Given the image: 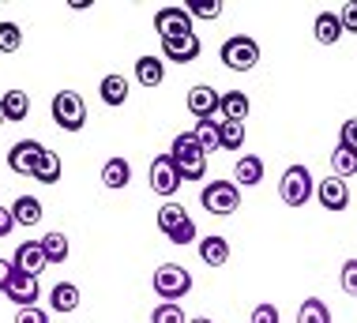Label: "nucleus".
Instances as JSON below:
<instances>
[{
	"mask_svg": "<svg viewBox=\"0 0 357 323\" xmlns=\"http://www.w3.org/2000/svg\"><path fill=\"white\" fill-rule=\"evenodd\" d=\"M61 173H64L61 154L45 151V154H42V162H38V170H34V181H42V184H56V181H61Z\"/></svg>",
	"mask_w": 357,
	"mask_h": 323,
	"instance_id": "obj_27",
	"label": "nucleus"
},
{
	"mask_svg": "<svg viewBox=\"0 0 357 323\" xmlns=\"http://www.w3.org/2000/svg\"><path fill=\"white\" fill-rule=\"evenodd\" d=\"M19 45H23V31H19V23L4 19V23H0V53H15Z\"/></svg>",
	"mask_w": 357,
	"mask_h": 323,
	"instance_id": "obj_33",
	"label": "nucleus"
},
{
	"mask_svg": "<svg viewBox=\"0 0 357 323\" xmlns=\"http://www.w3.org/2000/svg\"><path fill=\"white\" fill-rule=\"evenodd\" d=\"M339 19H342V31H350V34H357V0H350V4H342V12H339Z\"/></svg>",
	"mask_w": 357,
	"mask_h": 323,
	"instance_id": "obj_39",
	"label": "nucleus"
},
{
	"mask_svg": "<svg viewBox=\"0 0 357 323\" xmlns=\"http://www.w3.org/2000/svg\"><path fill=\"white\" fill-rule=\"evenodd\" d=\"M12 230H15V214H12V207H0V237H8Z\"/></svg>",
	"mask_w": 357,
	"mask_h": 323,
	"instance_id": "obj_40",
	"label": "nucleus"
},
{
	"mask_svg": "<svg viewBox=\"0 0 357 323\" xmlns=\"http://www.w3.org/2000/svg\"><path fill=\"white\" fill-rule=\"evenodd\" d=\"M199 260H204L207 267H226V263H229V241L218 237V233L204 237V241H199Z\"/></svg>",
	"mask_w": 357,
	"mask_h": 323,
	"instance_id": "obj_16",
	"label": "nucleus"
},
{
	"mask_svg": "<svg viewBox=\"0 0 357 323\" xmlns=\"http://www.w3.org/2000/svg\"><path fill=\"white\" fill-rule=\"evenodd\" d=\"M154 31H158V38L166 42V38L196 34V27H192V15L185 12V8H181V4H169V8H158V12H154Z\"/></svg>",
	"mask_w": 357,
	"mask_h": 323,
	"instance_id": "obj_8",
	"label": "nucleus"
},
{
	"mask_svg": "<svg viewBox=\"0 0 357 323\" xmlns=\"http://www.w3.org/2000/svg\"><path fill=\"white\" fill-rule=\"evenodd\" d=\"M312 34H316V42H324V45H335V42H339V38H342V19H339V12H320V15H316Z\"/></svg>",
	"mask_w": 357,
	"mask_h": 323,
	"instance_id": "obj_19",
	"label": "nucleus"
},
{
	"mask_svg": "<svg viewBox=\"0 0 357 323\" xmlns=\"http://www.w3.org/2000/svg\"><path fill=\"white\" fill-rule=\"evenodd\" d=\"M188 323H215V320H207V316H199V320H188Z\"/></svg>",
	"mask_w": 357,
	"mask_h": 323,
	"instance_id": "obj_43",
	"label": "nucleus"
},
{
	"mask_svg": "<svg viewBox=\"0 0 357 323\" xmlns=\"http://www.w3.org/2000/svg\"><path fill=\"white\" fill-rule=\"evenodd\" d=\"M0 124H8V117H4V102H0Z\"/></svg>",
	"mask_w": 357,
	"mask_h": 323,
	"instance_id": "obj_42",
	"label": "nucleus"
},
{
	"mask_svg": "<svg viewBox=\"0 0 357 323\" xmlns=\"http://www.w3.org/2000/svg\"><path fill=\"white\" fill-rule=\"evenodd\" d=\"M0 102H4L8 121H26V113H31V98H26V91H8V94H0Z\"/></svg>",
	"mask_w": 357,
	"mask_h": 323,
	"instance_id": "obj_25",
	"label": "nucleus"
},
{
	"mask_svg": "<svg viewBox=\"0 0 357 323\" xmlns=\"http://www.w3.org/2000/svg\"><path fill=\"white\" fill-rule=\"evenodd\" d=\"M128 181H132V162L128 158H109L102 165V184L105 188L121 192V188H128Z\"/></svg>",
	"mask_w": 357,
	"mask_h": 323,
	"instance_id": "obj_18",
	"label": "nucleus"
},
{
	"mask_svg": "<svg viewBox=\"0 0 357 323\" xmlns=\"http://www.w3.org/2000/svg\"><path fill=\"white\" fill-rule=\"evenodd\" d=\"M241 184H264V158L259 154H241L237 158V188Z\"/></svg>",
	"mask_w": 357,
	"mask_h": 323,
	"instance_id": "obj_23",
	"label": "nucleus"
},
{
	"mask_svg": "<svg viewBox=\"0 0 357 323\" xmlns=\"http://www.w3.org/2000/svg\"><path fill=\"white\" fill-rule=\"evenodd\" d=\"M199 53H204V42H199V34L166 38V42H162V57H166V61H173V64H192Z\"/></svg>",
	"mask_w": 357,
	"mask_h": 323,
	"instance_id": "obj_13",
	"label": "nucleus"
},
{
	"mask_svg": "<svg viewBox=\"0 0 357 323\" xmlns=\"http://www.w3.org/2000/svg\"><path fill=\"white\" fill-rule=\"evenodd\" d=\"M12 267H15V271H23V275H42V271L50 267L42 241H23V244H15V260H12Z\"/></svg>",
	"mask_w": 357,
	"mask_h": 323,
	"instance_id": "obj_12",
	"label": "nucleus"
},
{
	"mask_svg": "<svg viewBox=\"0 0 357 323\" xmlns=\"http://www.w3.org/2000/svg\"><path fill=\"white\" fill-rule=\"evenodd\" d=\"M151 286H154V293H158L162 301H173V305H177L181 297L192 293V275L181 267V263H162V267L154 271Z\"/></svg>",
	"mask_w": 357,
	"mask_h": 323,
	"instance_id": "obj_4",
	"label": "nucleus"
},
{
	"mask_svg": "<svg viewBox=\"0 0 357 323\" xmlns=\"http://www.w3.org/2000/svg\"><path fill=\"white\" fill-rule=\"evenodd\" d=\"M45 147L38 140H19L12 151H8V165H12V173H23V177H34L38 162H42Z\"/></svg>",
	"mask_w": 357,
	"mask_h": 323,
	"instance_id": "obj_10",
	"label": "nucleus"
},
{
	"mask_svg": "<svg viewBox=\"0 0 357 323\" xmlns=\"http://www.w3.org/2000/svg\"><path fill=\"white\" fill-rule=\"evenodd\" d=\"M297 323H331V308H327L320 297H308L305 305L297 308Z\"/></svg>",
	"mask_w": 357,
	"mask_h": 323,
	"instance_id": "obj_29",
	"label": "nucleus"
},
{
	"mask_svg": "<svg viewBox=\"0 0 357 323\" xmlns=\"http://www.w3.org/2000/svg\"><path fill=\"white\" fill-rule=\"evenodd\" d=\"M173 165H177L181 181H204V170H207V154L199 151L196 135L192 132H181L177 140H173V151H169Z\"/></svg>",
	"mask_w": 357,
	"mask_h": 323,
	"instance_id": "obj_1",
	"label": "nucleus"
},
{
	"mask_svg": "<svg viewBox=\"0 0 357 323\" xmlns=\"http://www.w3.org/2000/svg\"><path fill=\"white\" fill-rule=\"evenodd\" d=\"M158 230L166 233L169 244H192L196 241V222L181 203H162L158 207Z\"/></svg>",
	"mask_w": 357,
	"mask_h": 323,
	"instance_id": "obj_2",
	"label": "nucleus"
},
{
	"mask_svg": "<svg viewBox=\"0 0 357 323\" xmlns=\"http://www.w3.org/2000/svg\"><path fill=\"white\" fill-rule=\"evenodd\" d=\"M15 323H50V312H42L38 305L19 308V312H15Z\"/></svg>",
	"mask_w": 357,
	"mask_h": 323,
	"instance_id": "obj_38",
	"label": "nucleus"
},
{
	"mask_svg": "<svg viewBox=\"0 0 357 323\" xmlns=\"http://www.w3.org/2000/svg\"><path fill=\"white\" fill-rule=\"evenodd\" d=\"M218 57H222V64L234 68V72H252V68L259 64V42L248 38V34H234V38L222 42Z\"/></svg>",
	"mask_w": 357,
	"mask_h": 323,
	"instance_id": "obj_5",
	"label": "nucleus"
},
{
	"mask_svg": "<svg viewBox=\"0 0 357 323\" xmlns=\"http://www.w3.org/2000/svg\"><path fill=\"white\" fill-rule=\"evenodd\" d=\"M151 188L158 192V195H177L181 188V173H177V165H173L169 154H158V158L151 162Z\"/></svg>",
	"mask_w": 357,
	"mask_h": 323,
	"instance_id": "obj_11",
	"label": "nucleus"
},
{
	"mask_svg": "<svg viewBox=\"0 0 357 323\" xmlns=\"http://www.w3.org/2000/svg\"><path fill=\"white\" fill-rule=\"evenodd\" d=\"M199 203H204L207 214L226 218V214H237V207H241V188L234 181H211V184H204V192H199Z\"/></svg>",
	"mask_w": 357,
	"mask_h": 323,
	"instance_id": "obj_6",
	"label": "nucleus"
},
{
	"mask_svg": "<svg viewBox=\"0 0 357 323\" xmlns=\"http://www.w3.org/2000/svg\"><path fill=\"white\" fill-rule=\"evenodd\" d=\"M12 214H15V226H38L42 222V200L38 195H19L12 203Z\"/></svg>",
	"mask_w": 357,
	"mask_h": 323,
	"instance_id": "obj_20",
	"label": "nucleus"
},
{
	"mask_svg": "<svg viewBox=\"0 0 357 323\" xmlns=\"http://www.w3.org/2000/svg\"><path fill=\"white\" fill-rule=\"evenodd\" d=\"M248 323H282V316H278V305H267V301H264V305H256V308H252V320H248Z\"/></svg>",
	"mask_w": 357,
	"mask_h": 323,
	"instance_id": "obj_36",
	"label": "nucleus"
},
{
	"mask_svg": "<svg viewBox=\"0 0 357 323\" xmlns=\"http://www.w3.org/2000/svg\"><path fill=\"white\" fill-rule=\"evenodd\" d=\"M12 275H15V267H12V260H0V293L8 290V282H12Z\"/></svg>",
	"mask_w": 357,
	"mask_h": 323,
	"instance_id": "obj_41",
	"label": "nucleus"
},
{
	"mask_svg": "<svg viewBox=\"0 0 357 323\" xmlns=\"http://www.w3.org/2000/svg\"><path fill=\"white\" fill-rule=\"evenodd\" d=\"M53 121L64 132H79L86 124V102L75 91H61L53 98Z\"/></svg>",
	"mask_w": 357,
	"mask_h": 323,
	"instance_id": "obj_7",
	"label": "nucleus"
},
{
	"mask_svg": "<svg viewBox=\"0 0 357 323\" xmlns=\"http://www.w3.org/2000/svg\"><path fill=\"white\" fill-rule=\"evenodd\" d=\"M50 305H53V312H75L79 308V286L56 282V286L50 290Z\"/></svg>",
	"mask_w": 357,
	"mask_h": 323,
	"instance_id": "obj_22",
	"label": "nucleus"
},
{
	"mask_svg": "<svg viewBox=\"0 0 357 323\" xmlns=\"http://www.w3.org/2000/svg\"><path fill=\"white\" fill-rule=\"evenodd\" d=\"M312 192H316V181H312V173H308V165H289V170L282 173V181H278V195H282V203L286 207H305L308 200H312Z\"/></svg>",
	"mask_w": 357,
	"mask_h": 323,
	"instance_id": "obj_3",
	"label": "nucleus"
},
{
	"mask_svg": "<svg viewBox=\"0 0 357 323\" xmlns=\"http://www.w3.org/2000/svg\"><path fill=\"white\" fill-rule=\"evenodd\" d=\"M136 80L143 87H162V80H166V64H162L158 57L143 53L139 61H136Z\"/></svg>",
	"mask_w": 357,
	"mask_h": 323,
	"instance_id": "obj_21",
	"label": "nucleus"
},
{
	"mask_svg": "<svg viewBox=\"0 0 357 323\" xmlns=\"http://www.w3.org/2000/svg\"><path fill=\"white\" fill-rule=\"evenodd\" d=\"M339 143L346 147V151H354V154H357V117H350V121L342 124V132H339Z\"/></svg>",
	"mask_w": 357,
	"mask_h": 323,
	"instance_id": "obj_37",
	"label": "nucleus"
},
{
	"mask_svg": "<svg viewBox=\"0 0 357 323\" xmlns=\"http://www.w3.org/2000/svg\"><path fill=\"white\" fill-rule=\"evenodd\" d=\"M192 135H196V143H199V151H204V154H215L222 147V140H218V117H215V121H199L196 128H192Z\"/></svg>",
	"mask_w": 357,
	"mask_h": 323,
	"instance_id": "obj_26",
	"label": "nucleus"
},
{
	"mask_svg": "<svg viewBox=\"0 0 357 323\" xmlns=\"http://www.w3.org/2000/svg\"><path fill=\"white\" fill-rule=\"evenodd\" d=\"M218 140H222V151L237 154L245 147V124H234V121H218Z\"/></svg>",
	"mask_w": 357,
	"mask_h": 323,
	"instance_id": "obj_28",
	"label": "nucleus"
},
{
	"mask_svg": "<svg viewBox=\"0 0 357 323\" xmlns=\"http://www.w3.org/2000/svg\"><path fill=\"white\" fill-rule=\"evenodd\" d=\"M98 94H102L105 105H124L128 102V80H124V75H105L98 83Z\"/></svg>",
	"mask_w": 357,
	"mask_h": 323,
	"instance_id": "obj_24",
	"label": "nucleus"
},
{
	"mask_svg": "<svg viewBox=\"0 0 357 323\" xmlns=\"http://www.w3.org/2000/svg\"><path fill=\"white\" fill-rule=\"evenodd\" d=\"M248 110H252V102H248L245 91H226L222 94V121H234V124H245Z\"/></svg>",
	"mask_w": 357,
	"mask_h": 323,
	"instance_id": "obj_17",
	"label": "nucleus"
},
{
	"mask_svg": "<svg viewBox=\"0 0 357 323\" xmlns=\"http://www.w3.org/2000/svg\"><path fill=\"white\" fill-rule=\"evenodd\" d=\"M331 170H335V177H354V173H357V154L354 151H346V147L339 143V147H335V154H331Z\"/></svg>",
	"mask_w": 357,
	"mask_h": 323,
	"instance_id": "obj_31",
	"label": "nucleus"
},
{
	"mask_svg": "<svg viewBox=\"0 0 357 323\" xmlns=\"http://www.w3.org/2000/svg\"><path fill=\"white\" fill-rule=\"evenodd\" d=\"M4 293H8V301H12V305L31 308V305H38V293H42V286H38V275H23V271H15Z\"/></svg>",
	"mask_w": 357,
	"mask_h": 323,
	"instance_id": "obj_15",
	"label": "nucleus"
},
{
	"mask_svg": "<svg viewBox=\"0 0 357 323\" xmlns=\"http://www.w3.org/2000/svg\"><path fill=\"white\" fill-rule=\"evenodd\" d=\"M342 293L346 297H357V260L342 263Z\"/></svg>",
	"mask_w": 357,
	"mask_h": 323,
	"instance_id": "obj_35",
	"label": "nucleus"
},
{
	"mask_svg": "<svg viewBox=\"0 0 357 323\" xmlns=\"http://www.w3.org/2000/svg\"><path fill=\"white\" fill-rule=\"evenodd\" d=\"M185 105H188V113L196 117V121H215L218 110H222V94H218L211 83H196V87L188 91Z\"/></svg>",
	"mask_w": 357,
	"mask_h": 323,
	"instance_id": "obj_9",
	"label": "nucleus"
},
{
	"mask_svg": "<svg viewBox=\"0 0 357 323\" xmlns=\"http://www.w3.org/2000/svg\"><path fill=\"white\" fill-rule=\"evenodd\" d=\"M151 323H188V320H185V312H181V305L162 301V305L151 312Z\"/></svg>",
	"mask_w": 357,
	"mask_h": 323,
	"instance_id": "obj_34",
	"label": "nucleus"
},
{
	"mask_svg": "<svg viewBox=\"0 0 357 323\" xmlns=\"http://www.w3.org/2000/svg\"><path fill=\"white\" fill-rule=\"evenodd\" d=\"M42 248H45V260H50V263H64V260H68V237L56 233V230H50L42 237Z\"/></svg>",
	"mask_w": 357,
	"mask_h": 323,
	"instance_id": "obj_30",
	"label": "nucleus"
},
{
	"mask_svg": "<svg viewBox=\"0 0 357 323\" xmlns=\"http://www.w3.org/2000/svg\"><path fill=\"white\" fill-rule=\"evenodd\" d=\"M185 12L192 15V19H218L222 15V4L218 0H185Z\"/></svg>",
	"mask_w": 357,
	"mask_h": 323,
	"instance_id": "obj_32",
	"label": "nucleus"
},
{
	"mask_svg": "<svg viewBox=\"0 0 357 323\" xmlns=\"http://www.w3.org/2000/svg\"><path fill=\"white\" fill-rule=\"evenodd\" d=\"M316 200H320L324 211H346L350 207V184L342 177H327L316 184Z\"/></svg>",
	"mask_w": 357,
	"mask_h": 323,
	"instance_id": "obj_14",
	"label": "nucleus"
}]
</instances>
